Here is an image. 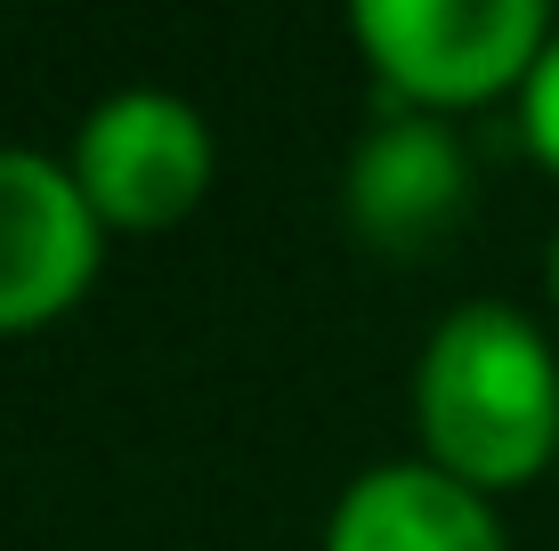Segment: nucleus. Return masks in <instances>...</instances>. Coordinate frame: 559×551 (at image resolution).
Masks as SVG:
<instances>
[{
  "label": "nucleus",
  "mask_w": 559,
  "mask_h": 551,
  "mask_svg": "<svg viewBox=\"0 0 559 551\" xmlns=\"http://www.w3.org/2000/svg\"><path fill=\"white\" fill-rule=\"evenodd\" d=\"M421 463L478 487H527L559 454V357L511 300H462L414 366Z\"/></svg>",
  "instance_id": "1"
},
{
  "label": "nucleus",
  "mask_w": 559,
  "mask_h": 551,
  "mask_svg": "<svg viewBox=\"0 0 559 551\" xmlns=\"http://www.w3.org/2000/svg\"><path fill=\"white\" fill-rule=\"evenodd\" d=\"M471 212V155L438 113H381L341 170V219L365 252L421 260Z\"/></svg>",
  "instance_id": "4"
},
{
  "label": "nucleus",
  "mask_w": 559,
  "mask_h": 551,
  "mask_svg": "<svg viewBox=\"0 0 559 551\" xmlns=\"http://www.w3.org/2000/svg\"><path fill=\"white\" fill-rule=\"evenodd\" d=\"M324 551H511L478 487L447 479L438 463H381L341 487Z\"/></svg>",
  "instance_id": "6"
},
{
  "label": "nucleus",
  "mask_w": 559,
  "mask_h": 551,
  "mask_svg": "<svg viewBox=\"0 0 559 551\" xmlns=\"http://www.w3.org/2000/svg\"><path fill=\"white\" fill-rule=\"evenodd\" d=\"M73 187L90 195L98 227H179L211 195V122L170 89H122V98L90 106L73 130Z\"/></svg>",
  "instance_id": "3"
},
{
  "label": "nucleus",
  "mask_w": 559,
  "mask_h": 551,
  "mask_svg": "<svg viewBox=\"0 0 559 551\" xmlns=\"http://www.w3.org/2000/svg\"><path fill=\"white\" fill-rule=\"evenodd\" d=\"M98 276V212L66 163L0 146V333H41Z\"/></svg>",
  "instance_id": "5"
},
{
  "label": "nucleus",
  "mask_w": 559,
  "mask_h": 551,
  "mask_svg": "<svg viewBox=\"0 0 559 551\" xmlns=\"http://www.w3.org/2000/svg\"><path fill=\"white\" fill-rule=\"evenodd\" d=\"M544 276H551V300H559V227H551V260H544Z\"/></svg>",
  "instance_id": "8"
},
{
  "label": "nucleus",
  "mask_w": 559,
  "mask_h": 551,
  "mask_svg": "<svg viewBox=\"0 0 559 551\" xmlns=\"http://www.w3.org/2000/svg\"><path fill=\"white\" fill-rule=\"evenodd\" d=\"M349 33L390 82V98L438 113L478 106L495 89H527L559 25L544 0H357Z\"/></svg>",
  "instance_id": "2"
},
{
  "label": "nucleus",
  "mask_w": 559,
  "mask_h": 551,
  "mask_svg": "<svg viewBox=\"0 0 559 551\" xmlns=\"http://www.w3.org/2000/svg\"><path fill=\"white\" fill-rule=\"evenodd\" d=\"M519 130H527V155L559 170V33H551V49L535 57L527 89H519Z\"/></svg>",
  "instance_id": "7"
}]
</instances>
